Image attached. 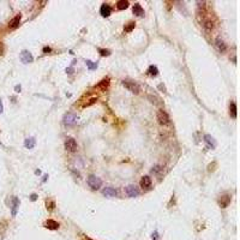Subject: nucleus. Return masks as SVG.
<instances>
[{"label":"nucleus","instance_id":"obj_1","mask_svg":"<svg viewBox=\"0 0 240 240\" xmlns=\"http://www.w3.org/2000/svg\"><path fill=\"white\" fill-rule=\"evenodd\" d=\"M123 85L126 88L127 90H130L133 94H139L141 90H142L141 86H139V84H137V83L133 82V81H129V79H124V81H123Z\"/></svg>","mask_w":240,"mask_h":240},{"label":"nucleus","instance_id":"obj_2","mask_svg":"<svg viewBox=\"0 0 240 240\" xmlns=\"http://www.w3.org/2000/svg\"><path fill=\"white\" fill-rule=\"evenodd\" d=\"M88 185H89L93 190H99L102 185V181L100 178H97L96 175H89V178H88Z\"/></svg>","mask_w":240,"mask_h":240},{"label":"nucleus","instance_id":"obj_3","mask_svg":"<svg viewBox=\"0 0 240 240\" xmlns=\"http://www.w3.org/2000/svg\"><path fill=\"white\" fill-rule=\"evenodd\" d=\"M157 120H158V123L163 125V126H167V125H169L171 123V119H169V115H168L165 110H158L157 112Z\"/></svg>","mask_w":240,"mask_h":240},{"label":"nucleus","instance_id":"obj_4","mask_svg":"<svg viewBox=\"0 0 240 240\" xmlns=\"http://www.w3.org/2000/svg\"><path fill=\"white\" fill-rule=\"evenodd\" d=\"M65 148H66V150L71 151V153H75V151H77V148H78L77 142L73 138H72V137L66 138V141H65Z\"/></svg>","mask_w":240,"mask_h":240},{"label":"nucleus","instance_id":"obj_5","mask_svg":"<svg viewBox=\"0 0 240 240\" xmlns=\"http://www.w3.org/2000/svg\"><path fill=\"white\" fill-rule=\"evenodd\" d=\"M64 124L67 125V126H72L77 123V115L75 113H67L64 115Z\"/></svg>","mask_w":240,"mask_h":240},{"label":"nucleus","instance_id":"obj_6","mask_svg":"<svg viewBox=\"0 0 240 240\" xmlns=\"http://www.w3.org/2000/svg\"><path fill=\"white\" fill-rule=\"evenodd\" d=\"M125 191H126V193H127V196H129V197L134 198V197L139 196V190H138V187H136L134 185H129L125 189Z\"/></svg>","mask_w":240,"mask_h":240},{"label":"nucleus","instance_id":"obj_7","mask_svg":"<svg viewBox=\"0 0 240 240\" xmlns=\"http://www.w3.org/2000/svg\"><path fill=\"white\" fill-rule=\"evenodd\" d=\"M21 60H22V62H24V64H29V62H33L34 58H33V55H31L30 52H28V51H23V52L21 53Z\"/></svg>","mask_w":240,"mask_h":240},{"label":"nucleus","instance_id":"obj_8","mask_svg":"<svg viewBox=\"0 0 240 240\" xmlns=\"http://www.w3.org/2000/svg\"><path fill=\"white\" fill-rule=\"evenodd\" d=\"M19 23H21V14H17L16 17H13L11 21H10V23H9V28L10 29H17L18 27H19Z\"/></svg>","mask_w":240,"mask_h":240},{"label":"nucleus","instance_id":"obj_9","mask_svg":"<svg viewBox=\"0 0 240 240\" xmlns=\"http://www.w3.org/2000/svg\"><path fill=\"white\" fill-rule=\"evenodd\" d=\"M100 13L102 17H109L110 13H112V9H110V6L107 5V4H103L101 6V9H100Z\"/></svg>","mask_w":240,"mask_h":240},{"label":"nucleus","instance_id":"obj_10","mask_svg":"<svg viewBox=\"0 0 240 240\" xmlns=\"http://www.w3.org/2000/svg\"><path fill=\"white\" fill-rule=\"evenodd\" d=\"M204 141H205L206 145H208V148H209V149H215V147H216V142H215V139L211 137L210 134H205V136H204Z\"/></svg>","mask_w":240,"mask_h":240},{"label":"nucleus","instance_id":"obj_11","mask_svg":"<svg viewBox=\"0 0 240 240\" xmlns=\"http://www.w3.org/2000/svg\"><path fill=\"white\" fill-rule=\"evenodd\" d=\"M230 196L229 195H225V196H221V198H220V201H219V204H220V206L221 208H226V206H228V204L230 203Z\"/></svg>","mask_w":240,"mask_h":240},{"label":"nucleus","instance_id":"obj_12","mask_svg":"<svg viewBox=\"0 0 240 240\" xmlns=\"http://www.w3.org/2000/svg\"><path fill=\"white\" fill-rule=\"evenodd\" d=\"M102 192H103V195L107 197H117V190L114 187H110V186L105 187Z\"/></svg>","mask_w":240,"mask_h":240},{"label":"nucleus","instance_id":"obj_13","mask_svg":"<svg viewBox=\"0 0 240 240\" xmlns=\"http://www.w3.org/2000/svg\"><path fill=\"white\" fill-rule=\"evenodd\" d=\"M108 86H109V78H105V79H102V81L96 85V88L102 91H106V89H108Z\"/></svg>","mask_w":240,"mask_h":240},{"label":"nucleus","instance_id":"obj_14","mask_svg":"<svg viewBox=\"0 0 240 240\" xmlns=\"http://www.w3.org/2000/svg\"><path fill=\"white\" fill-rule=\"evenodd\" d=\"M151 186V178L148 177V175H145V177H143L141 179V187L143 189H148Z\"/></svg>","mask_w":240,"mask_h":240},{"label":"nucleus","instance_id":"obj_15","mask_svg":"<svg viewBox=\"0 0 240 240\" xmlns=\"http://www.w3.org/2000/svg\"><path fill=\"white\" fill-rule=\"evenodd\" d=\"M45 227L48 228V229H52V230L53 229H58L59 228V223L57 221H54V220H48L45 223Z\"/></svg>","mask_w":240,"mask_h":240},{"label":"nucleus","instance_id":"obj_16","mask_svg":"<svg viewBox=\"0 0 240 240\" xmlns=\"http://www.w3.org/2000/svg\"><path fill=\"white\" fill-rule=\"evenodd\" d=\"M215 45H216V48L221 52V53H223L226 49H227V46H226V43L222 41L221 38H216V41H215Z\"/></svg>","mask_w":240,"mask_h":240},{"label":"nucleus","instance_id":"obj_17","mask_svg":"<svg viewBox=\"0 0 240 240\" xmlns=\"http://www.w3.org/2000/svg\"><path fill=\"white\" fill-rule=\"evenodd\" d=\"M35 144H36V139L34 137H29L24 141V147L27 149H33L35 147Z\"/></svg>","mask_w":240,"mask_h":240},{"label":"nucleus","instance_id":"obj_18","mask_svg":"<svg viewBox=\"0 0 240 240\" xmlns=\"http://www.w3.org/2000/svg\"><path fill=\"white\" fill-rule=\"evenodd\" d=\"M18 206H19V199H18L17 197H14V198H13V202H12V209H11L12 216H16V215H17Z\"/></svg>","mask_w":240,"mask_h":240},{"label":"nucleus","instance_id":"obj_19","mask_svg":"<svg viewBox=\"0 0 240 240\" xmlns=\"http://www.w3.org/2000/svg\"><path fill=\"white\" fill-rule=\"evenodd\" d=\"M133 13L136 14V16H139V17H142V16H144V10H143V7L139 5V4H136L134 6H133Z\"/></svg>","mask_w":240,"mask_h":240},{"label":"nucleus","instance_id":"obj_20","mask_svg":"<svg viewBox=\"0 0 240 240\" xmlns=\"http://www.w3.org/2000/svg\"><path fill=\"white\" fill-rule=\"evenodd\" d=\"M129 7V1H126V0H120V1L117 3V9L118 10H125Z\"/></svg>","mask_w":240,"mask_h":240},{"label":"nucleus","instance_id":"obj_21","mask_svg":"<svg viewBox=\"0 0 240 240\" xmlns=\"http://www.w3.org/2000/svg\"><path fill=\"white\" fill-rule=\"evenodd\" d=\"M229 114L232 118H237V105L235 102H230V106H229Z\"/></svg>","mask_w":240,"mask_h":240},{"label":"nucleus","instance_id":"obj_22","mask_svg":"<svg viewBox=\"0 0 240 240\" xmlns=\"http://www.w3.org/2000/svg\"><path fill=\"white\" fill-rule=\"evenodd\" d=\"M157 73H158V69H157L156 66H154V65L149 66V69H148V75H149V76H151V77H156Z\"/></svg>","mask_w":240,"mask_h":240},{"label":"nucleus","instance_id":"obj_23","mask_svg":"<svg viewBox=\"0 0 240 240\" xmlns=\"http://www.w3.org/2000/svg\"><path fill=\"white\" fill-rule=\"evenodd\" d=\"M203 27H204V29H205L206 31H211L214 25H213V22H211L210 19H208V21H205V22H204Z\"/></svg>","mask_w":240,"mask_h":240},{"label":"nucleus","instance_id":"obj_24","mask_svg":"<svg viewBox=\"0 0 240 240\" xmlns=\"http://www.w3.org/2000/svg\"><path fill=\"white\" fill-rule=\"evenodd\" d=\"M85 64H86V66H88V69H89V70H96V69H97V62H94L91 60H86Z\"/></svg>","mask_w":240,"mask_h":240},{"label":"nucleus","instance_id":"obj_25","mask_svg":"<svg viewBox=\"0 0 240 240\" xmlns=\"http://www.w3.org/2000/svg\"><path fill=\"white\" fill-rule=\"evenodd\" d=\"M134 27H136V23H134V22H130V23L125 27V31H126V33H130V31H132V30L134 29Z\"/></svg>","mask_w":240,"mask_h":240},{"label":"nucleus","instance_id":"obj_26","mask_svg":"<svg viewBox=\"0 0 240 240\" xmlns=\"http://www.w3.org/2000/svg\"><path fill=\"white\" fill-rule=\"evenodd\" d=\"M99 53L102 55V57H108L110 54V51L109 49H103V48H99Z\"/></svg>","mask_w":240,"mask_h":240},{"label":"nucleus","instance_id":"obj_27","mask_svg":"<svg viewBox=\"0 0 240 240\" xmlns=\"http://www.w3.org/2000/svg\"><path fill=\"white\" fill-rule=\"evenodd\" d=\"M96 101H97V99H96V97H94V99H90V100H89V102L84 103V105H83V107H89V106L94 105V103H95Z\"/></svg>","mask_w":240,"mask_h":240},{"label":"nucleus","instance_id":"obj_28","mask_svg":"<svg viewBox=\"0 0 240 240\" xmlns=\"http://www.w3.org/2000/svg\"><path fill=\"white\" fill-rule=\"evenodd\" d=\"M0 54H4V45H3V42H0Z\"/></svg>","mask_w":240,"mask_h":240},{"label":"nucleus","instance_id":"obj_29","mask_svg":"<svg viewBox=\"0 0 240 240\" xmlns=\"http://www.w3.org/2000/svg\"><path fill=\"white\" fill-rule=\"evenodd\" d=\"M151 238H153V239H157V238H158V233H157V232H155V233H153V235H151Z\"/></svg>","mask_w":240,"mask_h":240},{"label":"nucleus","instance_id":"obj_30","mask_svg":"<svg viewBox=\"0 0 240 240\" xmlns=\"http://www.w3.org/2000/svg\"><path fill=\"white\" fill-rule=\"evenodd\" d=\"M36 198H37V196H36L35 193H33V195H31V201H35Z\"/></svg>","mask_w":240,"mask_h":240},{"label":"nucleus","instance_id":"obj_31","mask_svg":"<svg viewBox=\"0 0 240 240\" xmlns=\"http://www.w3.org/2000/svg\"><path fill=\"white\" fill-rule=\"evenodd\" d=\"M43 52H51V48L49 47H45L43 48Z\"/></svg>","mask_w":240,"mask_h":240},{"label":"nucleus","instance_id":"obj_32","mask_svg":"<svg viewBox=\"0 0 240 240\" xmlns=\"http://www.w3.org/2000/svg\"><path fill=\"white\" fill-rule=\"evenodd\" d=\"M3 110H4V107L1 105V102H0V113H3Z\"/></svg>","mask_w":240,"mask_h":240},{"label":"nucleus","instance_id":"obj_33","mask_svg":"<svg viewBox=\"0 0 240 240\" xmlns=\"http://www.w3.org/2000/svg\"><path fill=\"white\" fill-rule=\"evenodd\" d=\"M16 90H17V93H19L21 91V86L19 85H16Z\"/></svg>","mask_w":240,"mask_h":240},{"label":"nucleus","instance_id":"obj_34","mask_svg":"<svg viewBox=\"0 0 240 240\" xmlns=\"http://www.w3.org/2000/svg\"><path fill=\"white\" fill-rule=\"evenodd\" d=\"M66 72H67V73H72V69H71V67L66 69Z\"/></svg>","mask_w":240,"mask_h":240}]
</instances>
